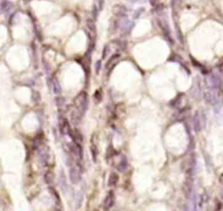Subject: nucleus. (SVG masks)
Returning a JSON list of instances; mask_svg holds the SVG:
<instances>
[{"mask_svg": "<svg viewBox=\"0 0 223 211\" xmlns=\"http://www.w3.org/2000/svg\"><path fill=\"white\" fill-rule=\"evenodd\" d=\"M49 191H50V193L52 194V196H53V199H54V201H55L56 204L60 205V203H61V199H60V196L58 195V193L56 191L54 188H52V187L49 188Z\"/></svg>", "mask_w": 223, "mask_h": 211, "instance_id": "obj_17", "label": "nucleus"}, {"mask_svg": "<svg viewBox=\"0 0 223 211\" xmlns=\"http://www.w3.org/2000/svg\"><path fill=\"white\" fill-rule=\"evenodd\" d=\"M94 98H95L98 101H100L102 100V94H101V93H100V91H99V90L96 91L95 94H94Z\"/></svg>", "mask_w": 223, "mask_h": 211, "instance_id": "obj_23", "label": "nucleus"}, {"mask_svg": "<svg viewBox=\"0 0 223 211\" xmlns=\"http://www.w3.org/2000/svg\"><path fill=\"white\" fill-rule=\"evenodd\" d=\"M90 151H91V154H92V157H93V161L96 162L97 161V158H98V155H99V150H98V147L97 145L93 143L90 147Z\"/></svg>", "mask_w": 223, "mask_h": 211, "instance_id": "obj_15", "label": "nucleus"}, {"mask_svg": "<svg viewBox=\"0 0 223 211\" xmlns=\"http://www.w3.org/2000/svg\"><path fill=\"white\" fill-rule=\"evenodd\" d=\"M128 167V161L127 157L125 155H122L120 157V161L118 162V164L116 165V168L120 171V172H124Z\"/></svg>", "mask_w": 223, "mask_h": 211, "instance_id": "obj_10", "label": "nucleus"}, {"mask_svg": "<svg viewBox=\"0 0 223 211\" xmlns=\"http://www.w3.org/2000/svg\"><path fill=\"white\" fill-rule=\"evenodd\" d=\"M44 179H45V181L47 185H52L54 181V179H55V175H54V173L52 172V170H48L45 173V175H44Z\"/></svg>", "mask_w": 223, "mask_h": 211, "instance_id": "obj_12", "label": "nucleus"}, {"mask_svg": "<svg viewBox=\"0 0 223 211\" xmlns=\"http://www.w3.org/2000/svg\"><path fill=\"white\" fill-rule=\"evenodd\" d=\"M113 153H114V150L112 149V147L110 146L108 149H107V153H106V157L107 158H110L111 155H113Z\"/></svg>", "mask_w": 223, "mask_h": 211, "instance_id": "obj_24", "label": "nucleus"}, {"mask_svg": "<svg viewBox=\"0 0 223 211\" xmlns=\"http://www.w3.org/2000/svg\"><path fill=\"white\" fill-rule=\"evenodd\" d=\"M86 24H87V28L89 29V31L91 32H95L96 31V27H95V23L93 19H87L86 21Z\"/></svg>", "mask_w": 223, "mask_h": 211, "instance_id": "obj_19", "label": "nucleus"}, {"mask_svg": "<svg viewBox=\"0 0 223 211\" xmlns=\"http://www.w3.org/2000/svg\"><path fill=\"white\" fill-rule=\"evenodd\" d=\"M193 127H194V130L196 132H198L200 130V121H199V115H198V113H196L194 114V116L193 118Z\"/></svg>", "mask_w": 223, "mask_h": 211, "instance_id": "obj_16", "label": "nucleus"}, {"mask_svg": "<svg viewBox=\"0 0 223 211\" xmlns=\"http://www.w3.org/2000/svg\"><path fill=\"white\" fill-rule=\"evenodd\" d=\"M100 68H101V61H100V60H99V61H98V62H96V64H95V72L97 74H99Z\"/></svg>", "mask_w": 223, "mask_h": 211, "instance_id": "obj_25", "label": "nucleus"}, {"mask_svg": "<svg viewBox=\"0 0 223 211\" xmlns=\"http://www.w3.org/2000/svg\"><path fill=\"white\" fill-rule=\"evenodd\" d=\"M59 186L61 190L66 193L68 190V183H67V180H66V176L64 171H61L59 174Z\"/></svg>", "mask_w": 223, "mask_h": 211, "instance_id": "obj_9", "label": "nucleus"}, {"mask_svg": "<svg viewBox=\"0 0 223 211\" xmlns=\"http://www.w3.org/2000/svg\"><path fill=\"white\" fill-rule=\"evenodd\" d=\"M193 190V174L192 170L187 171V177L184 182V193L187 198H189L192 195Z\"/></svg>", "mask_w": 223, "mask_h": 211, "instance_id": "obj_2", "label": "nucleus"}, {"mask_svg": "<svg viewBox=\"0 0 223 211\" xmlns=\"http://www.w3.org/2000/svg\"><path fill=\"white\" fill-rule=\"evenodd\" d=\"M58 126H59V131L61 134H65V133H69L71 127H70V124L68 122V120L64 117H60L58 120Z\"/></svg>", "mask_w": 223, "mask_h": 211, "instance_id": "obj_6", "label": "nucleus"}, {"mask_svg": "<svg viewBox=\"0 0 223 211\" xmlns=\"http://www.w3.org/2000/svg\"><path fill=\"white\" fill-rule=\"evenodd\" d=\"M69 178L72 184H78L81 181V173L79 166H72L70 168Z\"/></svg>", "mask_w": 223, "mask_h": 211, "instance_id": "obj_3", "label": "nucleus"}, {"mask_svg": "<svg viewBox=\"0 0 223 211\" xmlns=\"http://www.w3.org/2000/svg\"><path fill=\"white\" fill-rule=\"evenodd\" d=\"M40 94L39 92H37V91H35V92H33L32 93V101L34 102H39L40 101Z\"/></svg>", "mask_w": 223, "mask_h": 211, "instance_id": "obj_22", "label": "nucleus"}, {"mask_svg": "<svg viewBox=\"0 0 223 211\" xmlns=\"http://www.w3.org/2000/svg\"><path fill=\"white\" fill-rule=\"evenodd\" d=\"M119 174L117 173L113 172L111 173V174L109 175V178H108V186L109 187H113V186H116L119 182Z\"/></svg>", "mask_w": 223, "mask_h": 211, "instance_id": "obj_11", "label": "nucleus"}, {"mask_svg": "<svg viewBox=\"0 0 223 211\" xmlns=\"http://www.w3.org/2000/svg\"><path fill=\"white\" fill-rule=\"evenodd\" d=\"M55 103L58 107H63L65 104V99L62 96H57L55 98Z\"/></svg>", "mask_w": 223, "mask_h": 211, "instance_id": "obj_18", "label": "nucleus"}, {"mask_svg": "<svg viewBox=\"0 0 223 211\" xmlns=\"http://www.w3.org/2000/svg\"><path fill=\"white\" fill-rule=\"evenodd\" d=\"M1 7H2V9H3L5 11H9L11 9V7H12V4H11V2L7 1V0H5V1H4V2L2 3Z\"/></svg>", "mask_w": 223, "mask_h": 211, "instance_id": "obj_20", "label": "nucleus"}, {"mask_svg": "<svg viewBox=\"0 0 223 211\" xmlns=\"http://www.w3.org/2000/svg\"><path fill=\"white\" fill-rule=\"evenodd\" d=\"M50 81V86L52 89L53 93L55 94H59L61 93V86L57 78H48Z\"/></svg>", "mask_w": 223, "mask_h": 211, "instance_id": "obj_8", "label": "nucleus"}, {"mask_svg": "<svg viewBox=\"0 0 223 211\" xmlns=\"http://www.w3.org/2000/svg\"><path fill=\"white\" fill-rule=\"evenodd\" d=\"M81 116H82V115L80 114V113H79L77 110L74 108V110H73L72 113H71V120H72V123H74V124H78V123L80 122Z\"/></svg>", "mask_w": 223, "mask_h": 211, "instance_id": "obj_14", "label": "nucleus"}, {"mask_svg": "<svg viewBox=\"0 0 223 211\" xmlns=\"http://www.w3.org/2000/svg\"><path fill=\"white\" fill-rule=\"evenodd\" d=\"M74 107L81 115H84L88 107V95L86 92H81L74 99Z\"/></svg>", "mask_w": 223, "mask_h": 211, "instance_id": "obj_1", "label": "nucleus"}, {"mask_svg": "<svg viewBox=\"0 0 223 211\" xmlns=\"http://www.w3.org/2000/svg\"><path fill=\"white\" fill-rule=\"evenodd\" d=\"M69 150L71 152L73 157L76 158L77 161H80L83 156V151H82V148L80 144H77L75 142H72L71 144H69Z\"/></svg>", "mask_w": 223, "mask_h": 211, "instance_id": "obj_4", "label": "nucleus"}, {"mask_svg": "<svg viewBox=\"0 0 223 211\" xmlns=\"http://www.w3.org/2000/svg\"><path fill=\"white\" fill-rule=\"evenodd\" d=\"M68 134L71 136V138L72 139L73 142H75L77 144H80L81 145L83 141H84V138H83L82 133H80V130H78V129H73V130L71 129Z\"/></svg>", "mask_w": 223, "mask_h": 211, "instance_id": "obj_7", "label": "nucleus"}, {"mask_svg": "<svg viewBox=\"0 0 223 211\" xmlns=\"http://www.w3.org/2000/svg\"><path fill=\"white\" fill-rule=\"evenodd\" d=\"M34 31L36 32V35H37L38 39H39L40 41H41V40H42V38H41V36H42V31L40 30L39 26V25H34Z\"/></svg>", "mask_w": 223, "mask_h": 211, "instance_id": "obj_21", "label": "nucleus"}, {"mask_svg": "<svg viewBox=\"0 0 223 211\" xmlns=\"http://www.w3.org/2000/svg\"><path fill=\"white\" fill-rule=\"evenodd\" d=\"M83 202V193L81 191H78L74 197V206L76 209H80Z\"/></svg>", "mask_w": 223, "mask_h": 211, "instance_id": "obj_13", "label": "nucleus"}, {"mask_svg": "<svg viewBox=\"0 0 223 211\" xmlns=\"http://www.w3.org/2000/svg\"><path fill=\"white\" fill-rule=\"evenodd\" d=\"M114 201H115V195L113 193V191H110L108 192V194L105 197L103 203V210L108 211L111 209L114 204Z\"/></svg>", "mask_w": 223, "mask_h": 211, "instance_id": "obj_5", "label": "nucleus"}]
</instances>
